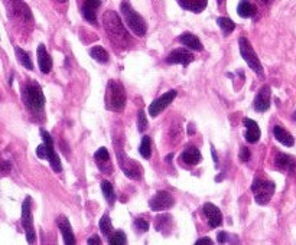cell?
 I'll use <instances>...</instances> for the list:
<instances>
[{"instance_id":"obj_1","label":"cell","mask_w":296,"mask_h":245,"mask_svg":"<svg viewBox=\"0 0 296 245\" xmlns=\"http://www.w3.org/2000/svg\"><path fill=\"white\" fill-rule=\"evenodd\" d=\"M103 25H104L106 32L109 35L110 41L114 45H117L120 48H127L133 42L130 35L126 31V28L123 26V22H121L116 12H106L104 16H103Z\"/></svg>"},{"instance_id":"obj_2","label":"cell","mask_w":296,"mask_h":245,"mask_svg":"<svg viewBox=\"0 0 296 245\" xmlns=\"http://www.w3.org/2000/svg\"><path fill=\"white\" fill-rule=\"evenodd\" d=\"M21 96L25 106L28 107L33 113H39L42 111L45 107V97L42 93L41 86L36 81H28L22 84L21 90Z\"/></svg>"},{"instance_id":"obj_3","label":"cell","mask_w":296,"mask_h":245,"mask_svg":"<svg viewBox=\"0 0 296 245\" xmlns=\"http://www.w3.org/2000/svg\"><path fill=\"white\" fill-rule=\"evenodd\" d=\"M120 11L123 18H124V23L129 26V29L137 36H144L146 31H147V25H146V22L142 16L133 9L129 0L121 2Z\"/></svg>"},{"instance_id":"obj_4","label":"cell","mask_w":296,"mask_h":245,"mask_svg":"<svg viewBox=\"0 0 296 245\" xmlns=\"http://www.w3.org/2000/svg\"><path fill=\"white\" fill-rule=\"evenodd\" d=\"M41 137L44 139V143L41 146H38V149H36L38 157L49 160L54 172L59 173V172L62 171V165H61V160L58 157V154L55 153L54 140H52V137L49 136V133L45 128H41Z\"/></svg>"},{"instance_id":"obj_5","label":"cell","mask_w":296,"mask_h":245,"mask_svg":"<svg viewBox=\"0 0 296 245\" xmlns=\"http://www.w3.org/2000/svg\"><path fill=\"white\" fill-rule=\"evenodd\" d=\"M126 106V93L121 83L111 79L106 90V107L110 111H121Z\"/></svg>"},{"instance_id":"obj_6","label":"cell","mask_w":296,"mask_h":245,"mask_svg":"<svg viewBox=\"0 0 296 245\" xmlns=\"http://www.w3.org/2000/svg\"><path fill=\"white\" fill-rule=\"evenodd\" d=\"M276 185L270 179H263V178H256L253 181L252 192L254 196V201L259 205H266L270 202L272 196H273Z\"/></svg>"},{"instance_id":"obj_7","label":"cell","mask_w":296,"mask_h":245,"mask_svg":"<svg viewBox=\"0 0 296 245\" xmlns=\"http://www.w3.org/2000/svg\"><path fill=\"white\" fill-rule=\"evenodd\" d=\"M239 46H240V55H242L243 59L247 62V65L252 68L256 74L262 76L263 75V65L260 62L259 56L254 52L252 43L249 42V39L244 38V36H240L239 38Z\"/></svg>"},{"instance_id":"obj_8","label":"cell","mask_w":296,"mask_h":245,"mask_svg":"<svg viewBox=\"0 0 296 245\" xmlns=\"http://www.w3.org/2000/svg\"><path fill=\"white\" fill-rule=\"evenodd\" d=\"M116 154H117V160H119V165H120L123 173H124L127 178L133 179V181H139V179L142 178V166H140L137 161L129 159V157L123 153V150L120 149V146H117Z\"/></svg>"},{"instance_id":"obj_9","label":"cell","mask_w":296,"mask_h":245,"mask_svg":"<svg viewBox=\"0 0 296 245\" xmlns=\"http://www.w3.org/2000/svg\"><path fill=\"white\" fill-rule=\"evenodd\" d=\"M32 201L29 196L25 198L22 203V226L26 234V239L29 244L36 242V234H35V226H33V216H32Z\"/></svg>"},{"instance_id":"obj_10","label":"cell","mask_w":296,"mask_h":245,"mask_svg":"<svg viewBox=\"0 0 296 245\" xmlns=\"http://www.w3.org/2000/svg\"><path fill=\"white\" fill-rule=\"evenodd\" d=\"M178 96V93H176L175 90H171V91H168V93H165L164 96L158 97L156 100H155L154 103H151V106L147 108V113L151 114V117H156V116H159L162 111H164L166 107L169 106L174 100Z\"/></svg>"},{"instance_id":"obj_11","label":"cell","mask_w":296,"mask_h":245,"mask_svg":"<svg viewBox=\"0 0 296 245\" xmlns=\"http://www.w3.org/2000/svg\"><path fill=\"white\" fill-rule=\"evenodd\" d=\"M174 203H175V199H174V196L171 193L166 192V191H159L149 201V206H151L152 211L159 212V211H166V209L172 208Z\"/></svg>"},{"instance_id":"obj_12","label":"cell","mask_w":296,"mask_h":245,"mask_svg":"<svg viewBox=\"0 0 296 245\" xmlns=\"http://www.w3.org/2000/svg\"><path fill=\"white\" fill-rule=\"evenodd\" d=\"M194 61V53H191L185 48H176L174 51H171L168 58H166V62L168 64H181L184 66H187L191 62Z\"/></svg>"},{"instance_id":"obj_13","label":"cell","mask_w":296,"mask_h":245,"mask_svg":"<svg viewBox=\"0 0 296 245\" xmlns=\"http://www.w3.org/2000/svg\"><path fill=\"white\" fill-rule=\"evenodd\" d=\"M202 212L205 215L211 229H215V228H218L219 225L223 224V213H221V211H219L214 203H205L202 206Z\"/></svg>"},{"instance_id":"obj_14","label":"cell","mask_w":296,"mask_h":245,"mask_svg":"<svg viewBox=\"0 0 296 245\" xmlns=\"http://www.w3.org/2000/svg\"><path fill=\"white\" fill-rule=\"evenodd\" d=\"M270 98H272L270 87L263 86L260 88V91L257 93L256 98H254V103H253L254 110L259 111V113H264L266 110H269L270 108Z\"/></svg>"},{"instance_id":"obj_15","label":"cell","mask_w":296,"mask_h":245,"mask_svg":"<svg viewBox=\"0 0 296 245\" xmlns=\"http://www.w3.org/2000/svg\"><path fill=\"white\" fill-rule=\"evenodd\" d=\"M100 5H101V0H83L81 13L88 23L97 25V11H99Z\"/></svg>"},{"instance_id":"obj_16","label":"cell","mask_w":296,"mask_h":245,"mask_svg":"<svg viewBox=\"0 0 296 245\" xmlns=\"http://www.w3.org/2000/svg\"><path fill=\"white\" fill-rule=\"evenodd\" d=\"M56 225L62 234V238H64V242L66 245H74L76 244V235L72 232V228H71V224L68 221V218L64 216V215H59L56 218Z\"/></svg>"},{"instance_id":"obj_17","label":"cell","mask_w":296,"mask_h":245,"mask_svg":"<svg viewBox=\"0 0 296 245\" xmlns=\"http://www.w3.org/2000/svg\"><path fill=\"white\" fill-rule=\"evenodd\" d=\"M243 124L246 127V133H244V137L249 143H257L260 140V136H262V131H260V127L257 126L256 121H253L250 118H243Z\"/></svg>"},{"instance_id":"obj_18","label":"cell","mask_w":296,"mask_h":245,"mask_svg":"<svg viewBox=\"0 0 296 245\" xmlns=\"http://www.w3.org/2000/svg\"><path fill=\"white\" fill-rule=\"evenodd\" d=\"M36 53H38V65H39L41 72L42 74H49L51 69H52V58H51V55L46 51V46L41 43L38 46Z\"/></svg>"},{"instance_id":"obj_19","label":"cell","mask_w":296,"mask_h":245,"mask_svg":"<svg viewBox=\"0 0 296 245\" xmlns=\"http://www.w3.org/2000/svg\"><path fill=\"white\" fill-rule=\"evenodd\" d=\"M94 160H96V163L99 165L100 171L103 172V173H111L113 165H111V161H110L109 150L104 149V147H100V149L94 153Z\"/></svg>"},{"instance_id":"obj_20","label":"cell","mask_w":296,"mask_h":245,"mask_svg":"<svg viewBox=\"0 0 296 245\" xmlns=\"http://www.w3.org/2000/svg\"><path fill=\"white\" fill-rule=\"evenodd\" d=\"M181 160H182L184 163H187V165L195 166V165H198V163L202 160V156H201V151H199L195 146H188L187 149L182 151Z\"/></svg>"},{"instance_id":"obj_21","label":"cell","mask_w":296,"mask_h":245,"mask_svg":"<svg viewBox=\"0 0 296 245\" xmlns=\"http://www.w3.org/2000/svg\"><path fill=\"white\" fill-rule=\"evenodd\" d=\"M274 165L280 169V171L290 172L296 169V159L293 156H287L283 153H277L276 159H274Z\"/></svg>"},{"instance_id":"obj_22","label":"cell","mask_w":296,"mask_h":245,"mask_svg":"<svg viewBox=\"0 0 296 245\" xmlns=\"http://www.w3.org/2000/svg\"><path fill=\"white\" fill-rule=\"evenodd\" d=\"M273 136L274 139L277 140L279 143H282L286 147H292L295 144V139L290 133H287L285 128L280 126H274L273 127Z\"/></svg>"},{"instance_id":"obj_23","label":"cell","mask_w":296,"mask_h":245,"mask_svg":"<svg viewBox=\"0 0 296 245\" xmlns=\"http://www.w3.org/2000/svg\"><path fill=\"white\" fill-rule=\"evenodd\" d=\"M178 41L182 43V45H185L189 49H192V51H202V43H201V41L198 39L195 35H192V33L185 32L182 33V35H179Z\"/></svg>"},{"instance_id":"obj_24","label":"cell","mask_w":296,"mask_h":245,"mask_svg":"<svg viewBox=\"0 0 296 245\" xmlns=\"http://www.w3.org/2000/svg\"><path fill=\"white\" fill-rule=\"evenodd\" d=\"M178 2L182 9L194 13H201L207 8V0H178Z\"/></svg>"},{"instance_id":"obj_25","label":"cell","mask_w":296,"mask_h":245,"mask_svg":"<svg viewBox=\"0 0 296 245\" xmlns=\"http://www.w3.org/2000/svg\"><path fill=\"white\" fill-rule=\"evenodd\" d=\"M254 13H256V8L249 0H240V3L237 6V15L240 18H252Z\"/></svg>"},{"instance_id":"obj_26","label":"cell","mask_w":296,"mask_h":245,"mask_svg":"<svg viewBox=\"0 0 296 245\" xmlns=\"http://www.w3.org/2000/svg\"><path fill=\"white\" fill-rule=\"evenodd\" d=\"M90 55L93 59H96L100 64H107L109 62V52L103 46H93L90 49Z\"/></svg>"},{"instance_id":"obj_27","label":"cell","mask_w":296,"mask_h":245,"mask_svg":"<svg viewBox=\"0 0 296 245\" xmlns=\"http://www.w3.org/2000/svg\"><path fill=\"white\" fill-rule=\"evenodd\" d=\"M15 52H16V58H18V61H19V62L26 68V69L32 71L33 64H32V61H31L29 53L26 52V51H23L22 48H19V46H16V48H15Z\"/></svg>"},{"instance_id":"obj_28","label":"cell","mask_w":296,"mask_h":245,"mask_svg":"<svg viewBox=\"0 0 296 245\" xmlns=\"http://www.w3.org/2000/svg\"><path fill=\"white\" fill-rule=\"evenodd\" d=\"M101 192H103V196L107 199V202L110 205H113L114 201H116V192H114V188L113 185L107 181L101 182Z\"/></svg>"},{"instance_id":"obj_29","label":"cell","mask_w":296,"mask_h":245,"mask_svg":"<svg viewBox=\"0 0 296 245\" xmlns=\"http://www.w3.org/2000/svg\"><path fill=\"white\" fill-rule=\"evenodd\" d=\"M217 25L219 26V29L223 31L224 36H229L236 29V23L231 21V19H229V18H224V16L217 19Z\"/></svg>"},{"instance_id":"obj_30","label":"cell","mask_w":296,"mask_h":245,"mask_svg":"<svg viewBox=\"0 0 296 245\" xmlns=\"http://www.w3.org/2000/svg\"><path fill=\"white\" fill-rule=\"evenodd\" d=\"M139 153H140L143 159L151 157V154H152V140H151V137H147V136L143 137L142 143L139 146Z\"/></svg>"},{"instance_id":"obj_31","label":"cell","mask_w":296,"mask_h":245,"mask_svg":"<svg viewBox=\"0 0 296 245\" xmlns=\"http://www.w3.org/2000/svg\"><path fill=\"white\" fill-rule=\"evenodd\" d=\"M100 231L106 238H109L110 235L113 234V225H111V221H110L109 213H104V216L100 219Z\"/></svg>"},{"instance_id":"obj_32","label":"cell","mask_w":296,"mask_h":245,"mask_svg":"<svg viewBox=\"0 0 296 245\" xmlns=\"http://www.w3.org/2000/svg\"><path fill=\"white\" fill-rule=\"evenodd\" d=\"M109 244L110 245H126L127 244V238H126V235L123 231H116V232H113V234L110 235L109 238Z\"/></svg>"},{"instance_id":"obj_33","label":"cell","mask_w":296,"mask_h":245,"mask_svg":"<svg viewBox=\"0 0 296 245\" xmlns=\"http://www.w3.org/2000/svg\"><path fill=\"white\" fill-rule=\"evenodd\" d=\"M169 221H172V218H171L169 215H159V216L156 218V221H155V228H156V231H159V232H162V234L166 235L165 226H166V222H169Z\"/></svg>"},{"instance_id":"obj_34","label":"cell","mask_w":296,"mask_h":245,"mask_svg":"<svg viewBox=\"0 0 296 245\" xmlns=\"http://www.w3.org/2000/svg\"><path fill=\"white\" fill-rule=\"evenodd\" d=\"M133 226H134V231H136V232H139V234H143V232H147V231H149V222H147V221H144V219H142V218L136 219V221H134V224H133Z\"/></svg>"},{"instance_id":"obj_35","label":"cell","mask_w":296,"mask_h":245,"mask_svg":"<svg viewBox=\"0 0 296 245\" xmlns=\"http://www.w3.org/2000/svg\"><path fill=\"white\" fill-rule=\"evenodd\" d=\"M147 128V118L144 116V111H139V114H137V130L143 133L144 130Z\"/></svg>"},{"instance_id":"obj_36","label":"cell","mask_w":296,"mask_h":245,"mask_svg":"<svg viewBox=\"0 0 296 245\" xmlns=\"http://www.w3.org/2000/svg\"><path fill=\"white\" fill-rule=\"evenodd\" d=\"M239 157H240V161H243V163L249 161V160H250V157H252V154H250V150L247 149L246 146H243L242 149H240V153H239Z\"/></svg>"},{"instance_id":"obj_37","label":"cell","mask_w":296,"mask_h":245,"mask_svg":"<svg viewBox=\"0 0 296 245\" xmlns=\"http://www.w3.org/2000/svg\"><path fill=\"white\" fill-rule=\"evenodd\" d=\"M195 244L197 245H211V244H214V242L209 239L208 236H204V238H199V239H197V241H195Z\"/></svg>"},{"instance_id":"obj_38","label":"cell","mask_w":296,"mask_h":245,"mask_svg":"<svg viewBox=\"0 0 296 245\" xmlns=\"http://www.w3.org/2000/svg\"><path fill=\"white\" fill-rule=\"evenodd\" d=\"M87 242H88V244L100 245V244H101V239H100V238H99V235H91V236L88 238Z\"/></svg>"},{"instance_id":"obj_39","label":"cell","mask_w":296,"mask_h":245,"mask_svg":"<svg viewBox=\"0 0 296 245\" xmlns=\"http://www.w3.org/2000/svg\"><path fill=\"white\" fill-rule=\"evenodd\" d=\"M227 236H229V234H227V232H219L218 234L219 244H224V242H227Z\"/></svg>"},{"instance_id":"obj_40","label":"cell","mask_w":296,"mask_h":245,"mask_svg":"<svg viewBox=\"0 0 296 245\" xmlns=\"http://www.w3.org/2000/svg\"><path fill=\"white\" fill-rule=\"evenodd\" d=\"M211 153H212L214 161H215V163H218V157H217V153H215V149H214V147H211Z\"/></svg>"},{"instance_id":"obj_41","label":"cell","mask_w":296,"mask_h":245,"mask_svg":"<svg viewBox=\"0 0 296 245\" xmlns=\"http://www.w3.org/2000/svg\"><path fill=\"white\" fill-rule=\"evenodd\" d=\"M259 2H260L262 5H269V3H272L273 0H259Z\"/></svg>"},{"instance_id":"obj_42","label":"cell","mask_w":296,"mask_h":245,"mask_svg":"<svg viewBox=\"0 0 296 245\" xmlns=\"http://www.w3.org/2000/svg\"><path fill=\"white\" fill-rule=\"evenodd\" d=\"M56 2H58V3H65L66 0H56Z\"/></svg>"},{"instance_id":"obj_43","label":"cell","mask_w":296,"mask_h":245,"mask_svg":"<svg viewBox=\"0 0 296 245\" xmlns=\"http://www.w3.org/2000/svg\"><path fill=\"white\" fill-rule=\"evenodd\" d=\"M293 120H296V110H295V113H293Z\"/></svg>"},{"instance_id":"obj_44","label":"cell","mask_w":296,"mask_h":245,"mask_svg":"<svg viewBox=\"0 0 296 245\" xmlns=\"http://www.w3.org/2000/svg\"><path fill=\"white\" fill-rule=\"evenodd\" d=\"M217 2H218V3H223V2H224V0H217Z\"/></svg>"}]
</instances>
